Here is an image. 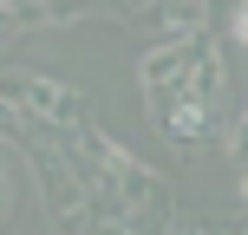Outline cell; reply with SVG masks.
<instances>
[{
    "label": "cell",
    "mask_w": 248,
    "mask_h": 235,
    "mask_svg": "<svg viewBox=\"0 0 248 235\" xmlns=\"http://www.w3.org/2000/svg\"><path fill=\"white\" fill-rule=\"evenodd\" d=\"M235 39H242V46H248V0H242V7H235Z\"/></svg>",
    "instance_id": "obj_1"
},
{
    "label": "cell",
    "mask_w": 248,
    "mask_h": 235,
    "mask_svg": "<svg viewBox=\"0 0 248 235\" xmlns=\"http://www.w3.org/2000/svg\"><path fill=\"white\" fill-rule=\"evenodd\" d=\"M242 144H248V118H242Z\"/></svg>",
    "instance_id": "obj_2"
}]
</instances>
